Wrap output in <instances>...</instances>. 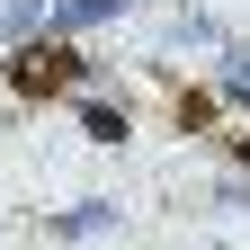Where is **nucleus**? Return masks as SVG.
<instances>
[{"mask_svg":"<svg viewBox=\"0 0 250 250\" xmlns=\"http://www.w3.org/2000/svg\"><path fill=\"white\" fill-rule=\"evenodd\" d=\"M72 81H81V54L72 45H27L9 62V89H18V99H45V89H72Z\"/></svg>","mask_w":250,"mask_h":250,"instance_id":"f257e3e1","label":"nucleus"}]
</instances>
